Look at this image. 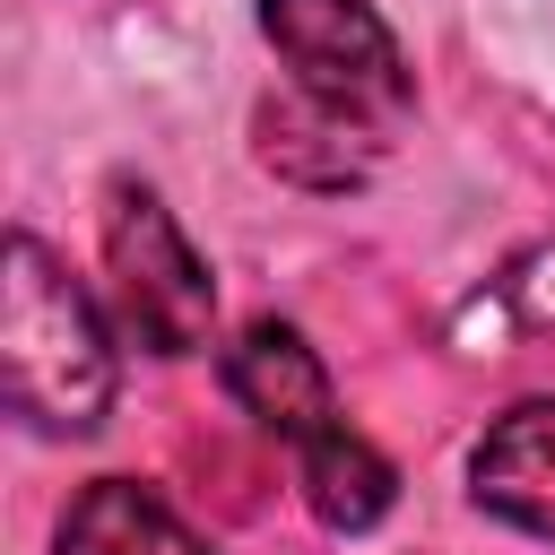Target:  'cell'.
Listing matches in <instances>:
<instances>
[{"label":"cell","instance_id":"6","mask_svg":"<svg viewBox=\"0 0 555 555\" xmlns=\"http://www.w3.org/2000/svg\"><path fill=\"white\" fill-rule=\"evenodd\" d=\"M260 156H269L278 173L312 182V191H347V182L373 173L382 130L356 121V113H330V104H312V95H286V104L260 113Z\"/></svg>","mask_w":555,"mask_h":555},{"label":"cell","instance_id":"1","mask_svg":"<svg viewBox=\"0 0 555 555\" xmlns=\"http://www.w3.org/2000/svg\"><path fill=\"white\" fill-rule=\"evenodd\" d=\"M0 382L9 408L35 434H95L113 408V338L87 304V286L35 243L9 234V278H0Z\"/></svg>","mask_w":555,"mask_h":555},{"label":"cell","instance_id":"7","mask_svg":"<svg viewBox=\"0 0 555 555\" xmlns=\"http://www.w3.org/2000/svg\"><path fill=\"white\" fill-rule=\"evenodd\" d=\"M61 555H208L165 494L130 486V477H95L69 494L61 512Z\"/></svg>","mask_w":555,"mask_h":555},{"label":"cell","instance_id":"3","mask_svg":"<svg viewBox=\"0 0 555 555\" xmlns=\"http://www.w3.org/2000/svg\"><path fill=\"white\" fill-rule=\"evenodd\" d=\"M260 35L278 43L295 95L356 113L373 130H390L408 113V61H399L390 26L373 17V0H260Z\"/></svg>","mask_w":555,"mask_h":555},{"label":"cell","instance_id":"5","mask_svg":"<svg viewBox=\"0 0 555 555\" xmlns=\"http://www.w3.org/2000/svg\"><path fill=\"white\" fill-rule=\"evenodd\" d=\"M468 494L494 520L555 546V399H520L486 425V442L468 460Z\"/></svg>","mask_w":555,"mask_h":555},{"label":"cell","instance_id":"4","mask_svg":"<svg viewBox=\"0 0 555 555\" xmlns=\"http://www.w3.org/2000/svg\"><path fill=\"white\" fill-rule=\"evenodd\" d=\"M225 390H234V408H243L260 434H278V442H295V451L338 425L330 364L304 347L295 321H251V330L225 347Z\"/></svg>","mask_w":555,"mask_h":555},{"label":"cell","instance_id":"2","mask_svg":"<svg viewBox=\"0 0 555 555\" xmlns=\"http://www.w3.org/2000/svg\"><path fill=\"white\" fill-rule=\"evenodd\" d=\"M104 269H113L121 330H130L147 356H191V347L208 338V312H217L208 260L182 243L173 208H165L147 182H113V191H104Z\"/></svg>","mask_w":555,"mask_h":555},{"label":"cell","instance_id":"8","mask_svg":"<svg viewBox=\"0 0 555 555\" xmlns=\"http://www.w3.org/2000/svg\"><path fill=\"white\" fill-rule=\"evenodd\" d=\"M295 477H304V503H312L330 529H373V520L390 512V494H399L390 460H382L364 434H347V425L312 434V442L295 451Z\"/></svg>","mask_w":555,"mask_h":555}]
</instances>
